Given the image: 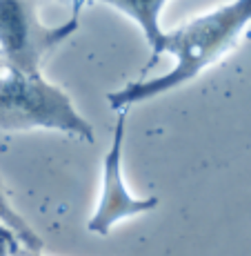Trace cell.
Masks as SVG:
<instances>
[{
    "instance_id": "6da1fadb",
    "label": "cell",
    "mask_w": 251,
    "mask_h": 256,
    "mask_svg": "<svg viewBox=\"0 0 251 256\" xmlns=\"http://www.w3.org/2000/svg\"><path fill=\"white\" fill-rule=\"evenodd\" d=\"M251 24V0H231L218 9L194 18L180 29L165 34L162 54L176 58L174 70L145 80H134L107 96L111 110L125 112L138 102L154 100L158 96L191 82L220 58L238 45L245 29Z\"/></svg>"
},
{
    "instance_id": "7a4b0ae2",
    "label": "cell",
    "mask_w": 251,
    "mask_h": 256,
    "mask_svg": "<svg viewBox=\"0 0 251 256\" xmlns=\"http://www.w3.org/2000/svg\"><path fill=\"white\" fill-rule=\"evenodd\" d=\"M49 130L82 142L96 140L91 122L62 87L42 74H27L0 58V132Z\"/></svg>"
},
{
    "instance_id": "3957f363",
    "label": "cell",
    "mask_w": 251,
    "mask_h": 256,
    "mask_svg": "<svg viewBox=\"0 0 251 256\" xmlns=\"http://www.w3.org/2000/svg\"><path fill=\"white\" fill-rule=\"evenodd\" d=\"M78 29V9L71 20L47 27L33 0H0V54L2 60L27 74H40L42 60Z\"/></svg>"
},
{
    "instance_id": "277c9868",
    "label": "cell",
    "mask_w": 251,
    "mask_h": 256,
    "mask_svg": "<svg viewBox=\"0 0 251 256\" xmlns=\"http://www.w3.org/2000/svg\"><path fill=\"white\" fill-rule=\"evenodd\" d=\"M125 132H127V110L118 112L111 145L102 156V180L100 194L91 218L87 220V230L98 236H107L120 220L134 218L140 214H149L160 208L158 196H136L125 183L122 172V152H125Z\"/></svg>"
},
{
    "instance_id": "5b68a950",
    "label": "cell",
    "mask_w": 251,
    "mask_h": 256,
    "mask_svg": "<svg viewBox=\"0 0 251 256\" xmlns=\"http://www.w3.org/2000/svg\"><path fill=\"white\" fill-rule=\"evenodd\" d=\"M78 2H82V0H78ZM100 2H107L111 7H116L118 12L127 14L140 27L142 36H145L147 45L151 49L149 65H154L162 54V40H165L167 34L160 27V14L169 0H100Z\"/></svg>"
},
{
    "instance_id": "8992f818",
    "label": "cell",
    "mask_w": 251,
    "mask_h": 256,
    "mask_svg": "<svg viewBox=\"0 0 251 256\" xmlns=\"http://www.w3.org/2000/svg\"><path fill=\"white\" fill-rule=\"evenodd\" d=\"M0 223L7 225V228L18 236V238H20V243L29 250V252H40V250H42L40 236L33 232L31 225H29L27 220H24L22 216L11 208V203H9L7 194L2 192V187H0Z\"/></svg>"
},
{
    "instance_id": "52a82bcc",
    "label": "cell",
    "mask_w": 251,
    "mask_h": 256,
    "mask_svg": "<svg viewBox=\"0 0 251 256\" xmlns=\"http://www.w3.org/2000/svg\"><path fill=\"white\" fill-rule=\"evenodd\" d=\"M18 243H20V238L7 225H0V256H16Z\"/></svg>"
},
{
    "instance_id": "ba28073f",
    "label": "cell",
    "mask_w": 251,
    "mask_h": 256,
    "mask_svg": "<svg viewBox=\"0 0 251 256\" xmlns=\"http://www.w3.org/2000/svg\"><path fill=\"white\" fill-rule=\"evenodd\" d=\"M27 256H40V252H27Z\"/></svg>"
}]
</instances>
